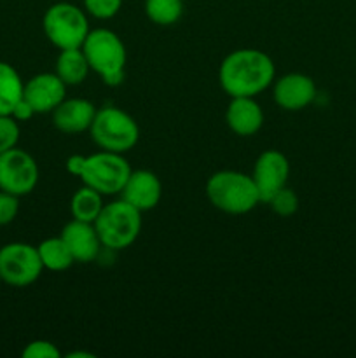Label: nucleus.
<instances>
[{"instance_id": "nucleus-29", "label": "nucleus", "mask_w": 356, "mask_h": 358, "mask_svg": "<svg viewBox=\"0 0 356 358\" xmlns=\"http://www.w3.org/2000/svg\"><path fill=\"white\" fill-rule=\"evenodd\" d=\"M68 357L75 358V357H87V358H93L94 355H91V353H84V352H75V353H70Z\"/></svg>"}, {"instance_id": "nucleus-10", "label": "nucleus", "mask_w": 356, "mask_h": 358, "mask_svg": "<svg viewBox=\"0 0 356 358\" xmlns=\"http://www.w3.org/2000/svg\"><path fill=\"white\" fill-rule=\"evenodd\" d=\"M290 177V163L286 156L279 150H265L255 161L253 178L257 185L260 203H269V199L286 187Z\"/></svg>"}, {"instance_id": "nucleus-21", "label": "nucleus", "mask_w": 356, "mask_h": 358, "mask_svg": "<svg viewBox=\"0 0 356 358\" xmlns=\"http://www.w3.org/2000/svg\"><path fill=\"white\" fill-rule=\"evenodd\" d=\"M184 13L181 0H145V14L152 23L170 27L177 23Z\"/></svg>"}, {"instance_id": "nucleus-25", "label": "nucleus", "mask_w": 356, "mask_h": 358, "mask_svg": "<svg viewBox=\"0 0 356 358\" xmlns=\"http://www.w3.org/2000/svg\"><path fill=\"white\" fill-rule=\"evenodd\" d=\"M21 355L24 358H59L61 353L56 348L54 343L45 341V339H37V341L28 343Z\"/></svg>"}, {"instance_id": "nucleus-12", "label": "nucleus", "mask_w": 356, "mask_h": 358, "mask_svg": "<svg viewBox=\"0 0 356 358\" xmlns=\"http://www.w3.org/2000/svg\"><path fill=\"white\" fill-rule=\"evenodd\" d=\"M316 96V84L304 73H286L274 84V101L283 110H302Z\"/></svg>"}, {"instance_id": "nucleus-2", "label": "nucleus", "mask_w": 356, "mask_h": 358, "mask_svg": "<svg viewBox=\"0 0 356 358\" xmlns=\"http://www.w3.org/2000/svg\"><path fill=\"white\" fill-rule=\"evenodd\" d=\"M206 196L216 210L230 215H243L251 212L260 203L253 178L234 170L213 173L206 184Z\"/></svg>"}, {"instance_id": "nucleus-14", "label": "nucleus", "mask_w": 356, "mask_h": 358, "mask_svg": "<svg viewBox=\"0 0 356 358\" xmlns=\"http://www.w3.org/2000/svg\"><path fill=\"white\" fill-rule=\"evenodd\" d=\"M61 238L72 252L75 262L86 264V262L94 261L100 252V236H98L94 224L91 222L73 219L61 229Z\"/></svg>"}, {"instance_id": "nucleus-4", "label": "nucleus", "mask_w": 356, "mask_h": 358, "mask_svg": "<svg viewBox=\"0 0 356 358\" xmlns=\"http://www.w3.org/2000/svg\"><path fill=\"white\" fill-rule=\"evenodd\" d=\"M94 227L103 247L108 250H124L135 243L142 231V212L121 198L101 208Z\"/></svg>"}, {"instance_id": "nucleus-7", "label": "nucleus", "mask_w": 356, "mask_h": 358, "mask_svg": "<svg viewBox=\"0 0 356 358\" xmlns=\"http://www.w3.org/2000/svg\"><path fill=\"white\" fill-rule=\"evenodd\" d=\"M131 171V166L122 154L101 150L93 156H86L80 178L101 196H112L121 194Z\"/></svg>"}, {"instance_id": "nucleus-16", "label": "nucleus", "mask_w": 356, "mask_h": 358, "mask_svg": "<svg viewBox=\"0 0 356 358\" xmlns=\"http://www.w3.org/2000/svg\"><path fill=\"white\" fill-rule=\"evenodd\" d=\"M227 126L239 136H251L264 124V112L251 96H234L227 107Z\"/></svg>"}, {"instance_id": "nucleus-18", "label": "nucleus", "mask_w": 356, "mask_h": 358, "mask_svg": "<svg viewBox=\"0 0 356 358\" xmlns=\"http://www.w3.org/2000/svg\"><path fill=\"white\" fill-rule=\"evenodd\" d=\"M24 83L13 65L0 62V115H10L14 105L23 98Z\"/></svg>"}, {"instance_id": "nucleus-27", "label": "nucleus", "mask_w": 356, "mask_h": 358, "mask_svg": "<svg viewBox=\"0 0 356 358\" xmlns=\"http://www.w3.org/2000/svg\"><path fill=\"white\" fill-rule=\"evenodd\" d=\"M10 115H13L17 122H23V121H30V119L35 115V110H34V107H31V105L24 100V98H21V100L14 105Z\"/></svg>"}, {"instance_id": "nucleus-8", "label": "nucleus", "mask_w": 356, "mask_h": 358, "mask_svg": "<svg viewBox=\"0 0 356 358\" xmlns=\"http://www.w3.org/2000/svg\"><path fill=\"white\" fill-rule=\"evenodd\" d=\"M40 255L37 247L21 241L0 248V278L10 287H28L42 275Z\"/></svg>"}, {"instance_id": "nucleus-17", "label": "nucleus", "mask_w": 356, "mask_h": 358, "mask_svg": "<svg viewBox=\"0 0 356 358\" xmlns=\"http://www.w3.org/2000/svg\"><path fill=\"white\" fill-rule=\"evenodd\" d=\"M89 63L82 48L61 49L58 59H56V76L66 84V86H77L84 83L89 73Z\"/></svg>"}, {"instance_id": "nucleus-9", "label": "nucleus", "mask_w": 356, "mask_h": 358, "mask_svg": "<svg viewBox=\"0 0 356 358\" xmlns=\"http://www.w3.org/2000/svg\"><path fill=\"white\" fill-rule=\"evenodd\" d=\"M38 182V164L27 150L13 147L0 154V191L27 196Z\"/></svg>"}, {"instance_id": "nucleus-6", "label": "nucleus", "mask_w": 356, "mask_h": 358, "mask_svg": "<svg viewBox=\"0 0 356 358\" xmlns=\"http://www.w3.org/2000/svg\"><path fill=\"white\" fill-rule=\"evenodd\" d=\"M44 34L56 48L70 49L80 48L89 34V24L84 10L73 3L59 2L49 7L42 20Z\"/></svg>"}, {"instance_id": "nucleus-15", "label": "nucleus", "mask_w": 356, "mask_h": 358, "mask_svg": "<svg viewBox=\"0 0 356 358\" xmlns=\"http://www.w3.org/2000/svg\"><path fill=\"white\" fill-rule=\"evenodd\" d=\"M94 114H96V108L89 100H84V98H68L66 100L65 98L52 110V122L59 131L73 135V133L89 129Z\"/></svg>"}, {"instance_id": "nucleus-26", "label": "nucleus", "mask_w": 356, "mask_h": 358, "mask_svg": "<svg viewBox=\"0 0 356 358\" xmlns=\"http://www.w3.org/2000/svg\"><path fill=\"white\" fill-rule=\"evenodd\" d=\"M20 212V196L0 191V226H7Z\"/></svg>"}, {"instance_id": "nucleus-24", "label": "nucleus", "mask_w": 356, "mask_h": 358, "mask_svg": "<svg viewBox=\"0 0 356 358\" xmlns=\"http://www.w3.org/2000/svg\"><path fill=\"white\" fill-rule=\"evenodd\" d=\"M84 7L98 20H110L121 10L122 0H84Z\"/></svg>"}, {"instance_id": "nucleus-13", "label": "nucleus", "mask_w": 356, "mask_h": 358, "mask_svg": "<svg viewBox=\"0 0 356 358\" xmlns=\"http://www.w3.org/2000/svg\"><path fill=\"white\" fill-rule=\"evenodd\" d=\"M121 196L124 201L135 206L140 212H149L156 208L163 196V185L156 173L149 170H136L126 180Z\"/></svg>"}, {"instance_id": "nucleus-5", "label": "nucleus", "mask_w": 356, "mask_h": 358, "mask_svg": "<svg viewBox=\"0 0 356 358\" xmlns=\"http://www.w3.org/2000/svg\"><path fill=\"white\" fill-rule=\"evenodd\" d=\"M89 133L100 149L119 154L131 150L140 138V128L135 119L128 112L115 107L96 110Z\"/></svg>"}, {"instance_id": "nucleus-11", "label": "nucleus", "mask_w": 356, "mask_h": 358, "mask_svg": "<svg viewBox=\"0 0 356 358\" xmlns=\"http://www.w3.org/2000/svg\"><path fill=\"white\" fill-rule=\"evenodd\" d=\"M66 84L56 73H37L23 87V98L34 107L35 114L52 112L65 100Z\"/></svg>"}, {"instance_id": "nucleus-19", "label": "nucleus", "mask_w": 356, "mask_h": 358, "mask_svg": "<svg viewBox=\"0 0 356 358\" xmlns=\"http://www.w3.org/2000/svg\"><path fill=\"white\" fill-rule=\"evenodd\" d=\"M42 266L49 271H65L75 262L63 238H47L37 247Z\"/></svg>"}, {"instance_id": "nucleus-30", "label": "nucleus", "mask_w": 356, "mask_h": 358, "mask_svg": "<svg viewBox=\"0 0 356 358\" xmlns=\"http://www.w3.org/2000/svg\"><path fill=\"white\" fill-rule=\"evenodd\" d=\"M0 283H2V278H0Z\"/></svg>"}, {"instance_id": "nucleus-23", "label": "nucleus", "mask_w": 356, "mask_h": 358, "mask_svg": "<svg viewBox=\"0 0 356 358\" xmlns=\"http://www.w3.org/2000/svg\"><path fill=\"white\" fill-rule=\"evenodd\" d=\"M20 124L13 115H0V154L17 145Z\"/></svg>"}, {"instance_id": "nucleus-20", "label": "nucleus", "mask_w": 356, "mask_h": 358, "mask_svg": "<svg viewBox=\"0 0 356 358\" xmlns=\"http://www.w3.org/2000/svg\"><path fill=\"white\" fill-rule=\"evenodd\" d=\"M103 201H101V194L94 191L93 187L84 184L75 194L72 196L70 201V212L75 220H82V222L94 224V220L100 215L101 208H103Z\"/></svg>"}, {"instance_id": "nucleus-1", "label": "nucleus", "mask_w": 356, "mask_h": 358, "mask_svg": "<svg viewBox=\"0 0 356 358\" xmlns=\"http://www.w3.org/2000/svg\"><path fill=\"white\" fill-rule=\"evenodd\" d=\"M274 63L271 56L258 49H237L223 58L218 70L222 90L234 96H251L267 90L274 80Z\"/></svg>"}, {"instance_id": "nucleus-3", "label": "nucleus", "mask_w": 356, "mask_h": 358, "mask_svg": "<svg viewBox=\"0 0 356 358\" xmlns=\"http://www.w3.org/2000/svg\"><path fill=\"white\" fill-rule=\"evenodd\" d=\"M89 69L101 77L107 86H119L124 80L126 48L117 34L107 28L89 30L80 45Z\"/></svg>"}, {"instance_id": "nucleus-28", "label": "nucleus", "mask_w": 356, "mask_h": 358, "mask_svg": "<svg viewBox=\"0 0 356 358\" xmlns=\"http://www.w3.org/2000/svg\"><path fill=\"white\" fill-rule=\"evenodd\" d=\"M84 161H86V156H80V154L70 156L65 163L68 173L75 175V177H80V173H82V168H84Z\"/></svg>"}, {"instance_id": "nucleus-22", "label": "nucleus", "mask_w": 356, "mask_h": 358, "mask_svg": "<svg viewBox=\"0 0 356 358\" xmlns=\"http://www.w3.org/2000/svg\"><path fill=\"white\" fill-rule=\"evenodd\" d=\"M271 206V210L274 213L281 217H290L297 212L299 208V198H297L295 192L292 191L290 187H283L281 191L276 192L267 203Z\"/></svg>"}]
</instances>
